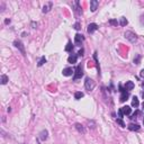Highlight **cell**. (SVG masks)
<instances>
[{
    "instance_id": "23",
    "label": "cell",
    "mask_w": 144,
    "mask_h": 144,
    "mask_svg": "<svg viewBox=\"0 0 144 144\" xmlns=\"http://www.w3.org/2000/svg\"><path fill=\"white\" fill-rule=\"evenodd\" d=\"M44 63H46V59H45V56H42V58H41V60L38 61V64H37V65H38V67H42Z\"/></svg>"
},
{
    "instance_id": "16",
    "label": "cell",
    "mask_w": 144,
    "mask_h": 144,
    "mask_svg": "<svg viewBox=\"0 0 144 144\" xmlns=\"http://www.w3.org/2000/svg\"><path fill=\"white\" fill-rule=\"evenodd\" d=\"M130 97V95H128V92H126V91H124V92H122V95H120V98H119V100L122 102H124V101H126L127 100V98Z\"/></svg>"
},
{
    "instance_id": "11",
    "label": "cell",
    "mask_w": 144,
    "mask_h": 144,
    "mask_svg": "<svg viewBox=\"0 0 144 144\" xmlns=\"http://www.w3.org/2000/svg\"><path fill=\"white\" fill-rule=\"evenodd\" d=\"M74 127H75V130H77L78 132H79V133H82V134H85L86 133V128L83 127L82 125H81L80 123H77L74 125Z\"/></svg>"
},
{
    "instance_id": "36",
    "label": "cell",
    "mask_w": 144,
    "mask_h": 144,
    "mask_svg": "<svg viewBox=\"0 0 144 144\" xmlns=\"http://www.w3.org/2000/svg\"><path fill=\"white\" fill-rule=\"evenodd\" d=\"M143 124H144V118H143Z\"/></svg>"
},
{
    "instance_id": "2",
    "label": "cell",
    "mask_w": 144,
    "mask_h": 144,
    "mask_svg": "<svg viewBox=\"0 0 144 144\" xmlns=\"http://www.w3.org/2000/svg\"><path fill=\"white\" fill-rule=\"evenodd\" d=\"M95 81L92 80V79H90V78H87L85 81V88L86 90H88V91H91L93 90V88H95Z\"/></svg>"
},
{
    "instance_id": "35",
    "label": "cell",
    "mask_w": 144,
    "mask_h": 144,
    "mask_svg": "<svg viewBox=\"0 0 144 144\" xmlns=\"http://www.w3.org/2000/svg\"><path fill=\"white\" fill-rule=\"evenodd\" d=\"M142 86H143V87H144V82H143V83H142Z\"/></svg>"
},
{
    "instance_id": "1",
    "label": "cell",
    "mask_w": 144,
    "mask_h": 144,
    "mask_svg": "<svg viewBox=\"0 0 144 144\" xmlns=\"http://www.w3.org/2000/svg\"><path fill=\"white\" fill-rule=\"evenodd\" d=\"M124 36H125L126 40H128L130 42L132 43V44H133V43H135L136 41H137V36H136V34H134L133 32H131V30H127V32H125Z\"/></svg>"
},
{
    "instance_id": "18",
    "label": "cell",
    "mask_w": 144,
    "mask_h": 144,
    "mask_svg": "<svg viewBox=\"0 0 144 144\" xmlns=\"http://www.w3.org/2000/svg\"><path fill=\"white\" fill-rule=\"evenodd\" d=\"M127 24H128L127 19H126L125 17H120V18H119V25H120V26H126Z\"/></svg>"
},
{
    "instance_id": "8",
    "label": "cell",
    "mask_w": 144,
    "mask_h": 144,
    "mask_svg": "<svg viewBox=\"0 0 144 144\" xmlns=\"http://www.w3.org/2000/svg\"><path fill=\"white\" fill-rule=\"evenodd\" d=\"M73 72H74V70L72 69V68H65V69H63L62 73H63V75H65V77H70V75L73 74Z\"/></svg>"
},
{
    "instance_id": "29",
    "label": "cell",
    "mask_w": 144,
    "mask_h": 144,
    "mask_svg": "<svg viewBox=\"0 0 144 144\" xmlns=\"http://www.w3.org/2000/svg\"><path fill=\"white\" fill-rule=\"evenodd\" d=\"M32 27H33V28H36V27H37V23L33 21V23H32Z\"/></svg>"
},
{
    "instance_id": "22",
    "label": "cell",
    "mask_w": 144,
    "mask_h": 144,
    "mask_svg": "<svg viewBox=\"0 0 144 144\" xmlns=\"http://www.w3.org/2000/svg\"><path fill=\"white\" fill-rule=\"evenodd\" d=\"M72 50H73V45H72L71 42H69L67 44V46H65V51H67V52H71Z\"/></svg>"
},
{
    "instance_id": "27",
    "label": "cell",
    "mask_w": 144,
    "mask_h": 144,
    "mask_svg": "<svg viewBox=\"0 0 144 144\" xmlns=\"http://www.w3.org/2000/svg\"><path fill=\"white\" fill-rule=\"evenodd\" d=\"M83 52H85V50H83V48H81L80 51L78 52V56H82L83 55Z\"/></svg>"
},
{
    "instance_id": "26",
    "label": "cell",
    "mask_w": 144,
    "mask_h": 144,
    "mask_svg": "<svg viewBox=\"0 0 144 144\" xmlns=\"http://www.w3.org/2000/svg\"><path fill=\"white\" fill-rule=\"evenodd\" d=\"M73 27H74V29L79 30V29L81 28V27H80V23H79V21H77V23H75V24L73 25Z\"/></svg>"
},
{
    "instance_id": "25",
    "label": "cell",
    "mask_w": 144,
    "mask_h": 144,
    "mask_svg": "<svg viewBox=\"0 0 144 144\" xmlns=\"http://www.w3.org/2000/svg\"><path fill=\"white\" fill-rule=\"evenodd\" d=\"M117 123L119 124L122 127H125V123H124L123 120H122V118H117Z\"/></svg>"
},
{
    "instance_id": "31",
    "label": "cell",
    "mask_w": 144,
    "mask_h": 144,
    "mask_svg": "<svg viewBox=\"0 0 144 144\" xmlns=\"http://www.w3.org/2000/svg\"><path fill=\"white\" fill-rule=\"evenodd\" d=\"M140 20H141V24L144 25V15H142L141 16V19H140Z\"/></svg>"
},
{
    "instance_id": "3",
    "label": "cell",
    "mask_w": 144,
    "mask_h": 144,
    "mask_svg": "<svg viewBox=\"0 0 144 144\" xmlns=\"http://www.w3.org/2000/svg\"><path fill=\"white\" fill-rule=\"evenodd\" d=\"M82 75H83L82 68H81V65H78L77 69H75V73H74V77H73V79H74V80H78V79H80Z\"/></svg>"
},
{
    "instance_id": "24",
    "label": "cell",
    "mask_w": 144,
    "mask_h": 144,
    "mask_svg": "<svg viewBox=\"0 0 144 144\" xmlns=\"http://www.w3.org/2000/svg\"><path fill=\"white\" fill-rule=\"evenodd\" d=\"M109 24L112 25V26H117V25L119 24V23H118V21L116 20V19H109Z\"/></svg>"
},
{
    "instance_id": "6",
    "label": "cell",
    "mask_w": 144,
    "mask_h": 144,
    "mask_svg": "<svg viewBox=\"0 0 144 144\" xmlns=\"http://www.w3.org/2000/svg\"><path fill=\"white\" fill-rule=\"evenodd\" d=\"M14 45L16 46L17 48L20 50V52H21L23 55H25V48H24V45H23V43H21L20 41H15V42H14Z\"/></svg>"
},
{
    "instance_id": "28",
    "label": "cell",
    "mask_w": 144,
    "mask_h": 144,
    "mask_svg": "<svg viewBox=\"0 0 144 144\" xmlns=\"http://www.w3.org/2000/svg\"><path fill=\"white\" fill-rule=\"evenodd\" d=\"M118 116H119V118H123L124 114H123V112H122V109H119V110H118Z\"/></svg>"
},
{
    "instance_id": "30",
    "label": "cell",
    "mask_w": 144,
    "mask_h": 144,
    "mask_svg": "<svg viewBox=\"0 0 144 144\" xmlns=\"http://www.w3.org/2000/svg\"><path fill=\"white\" fill-rule=\"evenodd\" d=\"M140 77H141V78H144V69L141 70V72H140Z\"/></svg>"
},
{
    "instance_id": "32",
    "label": "cell",
    "mask_w": 144,
    "mask_h": 144,
    "mask_svg": "<svg viewBox=\"0 0 144 144\" xmlns=\"http://www.w3.org/2000/svg\"><path fill=\"white\" fill-rule=\"evenodd\" d=\"M5 23H6V24H9V23H10V20H9V19H6Z\"/></svg>"
},
{
    "instance_id": "33",
    "label": "cell",
    "mask_w": 144,
    "mask_h": 144,
    "mask_svg": "<svg viewBox=\"0 0 144 144\" xmlns=\"http://www.w3.org/2000/svg\"><path fill=\"white\" fill-rule=\"evenodd\" d=\"M142 107H143V109H144V102H143V105H142Z\"/></svg>"
},
{
    "instance_id": "21",
    "label": "cell",
    "mask_w": 144,
    "mask_h": 144,
    "mask_svg": "<svg viewBox=\"0 0 144 144\" xmlns=\"http://www.w3.org/2000/svg\"><path fill=\"white\" fill-rule=\"evenodd\" d=\"M83 96H85V95H83V92H81V91H78V92L74 93V98L78 99V100H79V99H81Z\"/></svg>"
},
{
    "instance_id": "19",
    "label": "cell",
    "mask_w": 144,
    "mask_h": 144,
    "mask_svg": "<svg viewBox=\"0 0 144 144\" xmlns=\"http://www.w3.org/2000/svg\"><path fill=\"white\" fill-rule=\"evenodd\" d=\"M141 55H140V54H136L135 55V58H134V60H133V62H134V64H136V65H137V64H140L141 63Z\"/></svg>"
},
{
    "instance_id": "4",
    "label": "cell",
    "mask_w": 144,
    "mask_h": 144,
    "mask_svg": "<svg viewBox=\"0 0 144 144\" xmlns=\"http://www.w3.org/2000/svg\"><path fill=\"white\" fill-rule=\"evenodd\" d=\"M85 41V37H83V35L81 34H77L74 36V44L78 46H80L81 44H82V42Z\"/></svg>"
},
{
    "instance_id": "10",
    "label": "cell",
    "mask_w": 144,
    "mask_h": 144,
    "mask_svg": "<svg viewBox=\"0 0 144 144\" xmlns=\"http://www.w3.org/2000/svg\"><path fill=\"white\" fill-rule=\"evenodd\" d=\"M120 109H122L124 115H131L132 114V108L130 106H124V107H122Z\"/></svg>"
},
{
    "instance_id": "17",
    "label": "cell",
    "mask_w": 144,
    "mask_h": 144,
    "mask_svg": "<svg viewBox=\"0 0 144 144\" xmlns=\"http://www.w3.org/2000/svg\"><path fill=\"white\" fill-rule=\"evenodd\" d=\"M139 105H140L139 99H137V97L134 96V97H133V99H132V106L135 107V108H137V107H139Z\"/></svg>"
},
{
    "instance_id": "9",
    "label": "cell",
    "mask_w": 144,
    "mask_h": 144,
    "mask_svg": "<svg viewBox=\"0 0 144 144\" xmlns=\"http://www.w3.org/2000/svg\"><path fill=\"white\" fill-rule=\"evenodd\" d=\"M47 135H48V132L46 131V130H43L40 133V136H38V137H40L41 141H45V140L47 139Z\"/></svg>"
},
{
    "instance_id": "14",
    "label": "cell",
    "mask_w": 144,
    "mask_h": 144,
    "mask_svg": "<svg viewBox=\"0 0 144 144\" xmlns=\"http://www.w3.org/2000/svg\"><path fill=\"white\" fill-rule=\"evenodd\" d=\"M133 88H134V82H133V81H126V83H125V90L130 91V90H132Z\"/></svg>"
},
{
    "instance_id": "34",
    "label": "cell",
    "mask_w": 144,
    "mask_h": 144,
    "mask_svg": "<svg viewBox=\"0 0 144 144\" xmlns=\"http://www.w3.org/2000/svg\"><path fill=\"white\" fill-rule=\"evenodd\" d=\"M142 96H143V98H144V92H143V93H142Z\"/></svg>"
},
{
    "instance_id": "12",
    "label": "cell",
    "mask_w": 144,
    "mask_h": 144,
    "mask_svg": "<svg viewBox=\"0 0 144 144\" xmlns=\"http://www.w3.org/2000/svg\"><path fill=\"white\" fill-rule=\"evenodd\" d=\"M127 127H128V130H130V131H133V132L140 131V126L137 125V124H130Z\"/></svg>"
},
{
    "instance_id": "5",
    "label": "cell",
    "mask_w": 144,
    "mask_h": 144,
    "mask_svg": "<svg viewBox=\"0 0 144 144\" xmlns=\"http://www.w3.org/2000/svg\"><path fill=\"white\" fill-rule=\"evenodd\" d=\"M97 29H98V25L95 24V23H92V24L88 25V29H87V32H88L89 34H93Z\"/></svg>"
},
{
    "instance_id": "13",
    "label": "cell",
    "mask_w": 144,
    "mask_h": 144,
    "mask_svg": "<svg viewBox=\"0 0 144 144\" xmlns=\"http://www.w3.org/2000/svg\"><path fill=\"white\" fill-rule=\"evenodd\" d=\"M77 59H78V55H75V54H71V55L68 58V62L69 63H77Z\"/></svg>"
},
{
    "instance_id": "7",
    "label": "cell",
    "mask_w": 144,
    "mask_h": 144,
    "mask_svg": "<svg viewBox=\"0 0 144 144\" xmlns=\"http://www.w3.org/2000/svg\"><path fill=\"white\" fill-rule=\"evenodd\" d=\"M98 6H99V1H97V0H91L90 1V9L92 13H95L97 10Z\"/></svg>"
},
{
    "instance_id": "20",
    "label": "cell",
    "mask_w": 144,
    "mask_h": 144,
    "mask_svg": "<svg viewBox=\"0 0 144 144\" xmlns=\"http://www.w3.org/2000/svg\"><path fill=\"white\" fill-rule=\"evenodd\" d=\"M8 77H7V75L6 74H2L1 75V85H6V83L8 82Z\"/></svg>"
},
{
    "instance_id": "15",
    "label": "cell",
    "mask_w": 144,
    "mask_h": 144,
    "mask_svg": "<svg viewBox=\"0 0 144 144\" xmlns=\"http://www.w3.org/2000/svg\"><path fill=\"white\" fill-rule=\"evenodd\" d=\"M52 6H53V2H48L47 5H45L44 7H43V13L44 14H46V13H48V11L51 10V8H52Z\"/></svg>"
}]
</instances>
